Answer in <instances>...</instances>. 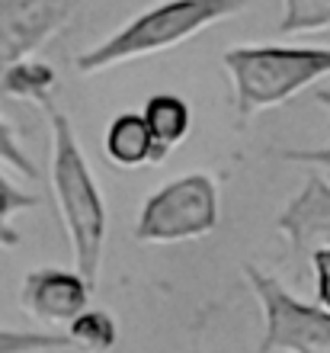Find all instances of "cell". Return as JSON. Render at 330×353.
I'll use <instances>...</instances> for the list:
<instances>
[{
  "mask_svg": "<svg viewBox=\"0 0 330 353\" xmlns=\"http://www.w3.org/2000/svg\"><path fill=\"white\" fill-rule=\"evenodd\" d=\"M39 110L48 116V129H52L48 176H52L58 219H61V228H65L74 254V270L96 289L103 270V251H106V199H103V190L93 176L90 164L83 158L71 116L65 110H58L55 97L42 100Z\"/></svg>",
  "mask_w": 330,
  "mask_h": 353,
  "instance_id": "1",
  "label": "cell"
},
{
  "mask_svg": "<svg viewBox=\"0 0 330 353\" xmlns=\"http://www.w3.org/2000/svg\"><path fill=\"white\" fill-rule=\"evenodd\" d=\"M247 7V0H167L157 7L138 13L125 26H119L100 46L87 48L74 58L81 74H100L116 65H129L138 58H151L161 52L183 46L193 36L228 19Z\"/></svg>",
  "mask_w": 330,
  "mask_h": 353,
  "instance_id": "2",
  "label": "cell"
},
{
  "mask_svg": "<svg viewBox=\"0 0 330 353\" xmlns=\"http://www.w3.org/2000/svg\"><path fill=\"white\" fill-rule=\"evenodd\" d=\"M240 119L282 106L305 87L330 77V48L318 46H234L225 52Z\"/></svg>",
  "mask_w": 330,
  "mask_h": 353,
  "instance_id": "3",
  "label": "cell"
},
{
  "mask_svg": "<svg viewBox=\"0 0 330 353\" xmlns=\"http://www.w3.org/2000/svg\"><path fill=\"white\" fill-rule=\"evenodd\" d=\"M218 183L209 174H183L151 193L138 212V244H180L218 228Z\"/></svg>",
  "mask_w": 330,
  "mask_h": 353,
  "instance_id": "4",
  "label": "cell"
},
{
  "mask_svg": "<svg viewBox=\"0 0 330 353\" xmlns=\"http://www.w3.org/2000/svg\"><path fill=\"white\" fill-rule=\"evenodd\" d=\"M263 312V341L257 353H330V312L295 299L263 270L240 267Z\"/></svg>",
  "mask_w": 330,
  "mask_h": 353,
  "instance_id": "5",
  "label": "cell"
},
{
  "mask_svg": "<svg viewBox=\"0 0 330 353\" xmlns=\"http://www.w3.org/2000/svg\"><path fill=\"white\" fill-rule=\"evenodd\" d=\"M74 0H0V71L32 58L68 26Z\"/></svg>",
  "mask_w": 330,
  "mask_h": 353,
  "instance_id": "6",
  "label": "cell"
},
{
  "mask_svg": "<svg viewBox=\"0 0 330 353\" xmlns=\"http://www.w3.org/2000/svg\"><path fill=\"white\" fill-rule=\"evenodd\" d=\"M93 286L77 270L39 267L26 273L19 286V305L32 321L48 327H68L90 305Z\"/></svg>",
  "mask_w": 330,
  "mask_h": 353,
  "instance_id": "7",
  "label": "cell"
},
{
  "mask_svg": "<svg viewBox=\"0 0 330 353\" xmlns=\"http://www.w3.org/2000/svg\"><path fill=\"white\" fill-rule=\"evenodd\" d=\"M276 228L289 241L292 263H308L311 254L330 248V180L321 174L308 176L302 193L282 209Z\"/></svg>",
  "mask_w": 330,
  "mask_h": 353,
  "instance_id": "8",
  "label": "cell"
},
{
  "mask_svg": "<svg viewBox=\"0 0 330 353\" xmlns=\"http://www.w3.org/2000/svg\"><path fill=\"white\" fill-rule=\"evenodd\" d=\"M103 154H106V161L112 168H122V170L161 164L167 158L164 151L157 148V141L151 139L141 112H119L110 122V129L103 135Z\"/></svg>",
  "mask_w": 330,
  "mask_h": 353,
  "instance_id": "9",
  "label": "cell"
},
{
  "mask_svg": "<svg viewBox=\"0 0 330 353\" xmlns=\"http://www.w3.org/2000/svg\"><path fill=\"white\" fill-rule=\"evenodd\" d=\"M141 119H145L151 139L157 141V148L170 154L174 148L183 145L189 129H193V106L176 93H154V97H147Z\"/></svg>",
  "mask_w": 330,
  "mask_h": 353,
  "instance_id": "10",
  "label": "cell"
},
{
  "mask_svg": "<svg viewBox=\"0 0 330 353\" xmlns=\"http://www.w3.org/2000/svg\"><path fill=\"white\" fill-rule=\"evenodd\" d=\"M58 77L52 65L39 61V58H23L17 65H10L7 71H0V93H7L13 100L26 103H42L48 97H55Z\"/></svg>",
  "mask_w": 330,
  "mask_h": 353,
  "instance_id": "11",
  "label": "cell"
},
{
  "mask_svg": "<svg viewBox=\"0 0 330 353\" xmlns=\"http://www.w3.org/2000/svg\"><path fill=\"white\" fill-rule=\"evenodd\" d=\"M68 344L77 353H110L119 344V325L106 308H83L68 325Z\"/></svg>",
  "mask_w": 330,
  "mask_h": 353,
  "instance_id": "12",
  "label": "cell"
},
{
  "mask_svg": "<svg viewBox=\"0 0 330 353\" xmlns=\"http://www.w3.org/2000/svg\"><path fill=\"white\" fill-rule=\"evenodd\" d=\"M330 29V0H282V17L276 32H321Z\"/></svg>",
  "mask_w": 330,
  "mask_h": 353,
  "instance_id": "13",
  "label": "cell"
},
{
  "mask_svg": "<svg viewBox=\"0 0 330 353\" xmlns=\"http://www.w3.org/2000/svg\"><path fill=\"white\" fill-rule=\"evenodd\" d=\"M39 196L19 190L17 183H10V176L0 174V248H17L23 238H19L17 225H13V215L26 212V209H36Z\"/></svg>",
  "mask_w": 330,
  "mask_h": 353,
  "instance_id": "14",
  "label": "cell"
},
{
  "mask_svg": "<svg viewBox=\"0 0 330 353\" xmlns=\"http://www.w3.org/2000/svg\"><path fill=\"white\" fill-rule=\"evenodd\" d=\"M71 350L65 334H45V331H3L0 327V353H55Z\"/></svg>",
  "mask_w": 330,
  "mask_h": 353,
  "instance_id": "15",
  "label": "cell"
},
{
  "mask_svg": "<svg viewBox=\"0 0 330 353\" xmlns=\"http://www.w3.org/2000/svg\"><path fill=\"white\" fill-rule=\"evenodd\" d=\"M0 164L10 170H17V174L26 176V180H39V168L32 164V158H29L26 151H23V145H19V139H17V129H13L3 116H0Z\"/></svg>",
  "mask_w": 330,
  "mask_h": 353,
  "instance_id": "16",
  "label": "cell"
},
{
  "mask_svg": "<svg viewBox=\"0 0 330 353\" xmlns=\"http://www.w3.org/2000/svg\"><path fill=\"white\" fill-rule=\"evenodd\" d=\"M311 270H314V292H318V305L330 312V248L311 254Z\"/></svg>",
  "mask_w": 330,
  "mask_h": 353,
  "instance_id": "17",
  "label": "cell"
},
{
  "mask_svg": "<svg viewBox=\"0 0 330 353\" xmlns=\"http://www.w3.org/2000/svg\"><path fill=\"white\" fill-rule=\"evenodd\" d=\"M199 353H202V350H199Z\"/></svg>",
  "mask_w": 330,
  "mask_h": 353,
  "instance_id": "18",
  "label": "cell"
}]
</instances>
